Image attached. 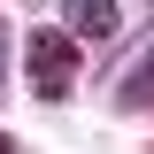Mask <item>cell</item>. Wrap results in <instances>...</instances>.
Returning a JSON list of instances; mask_svg holds the SVG:
<instances>
[{
	"label": "cell",
	"instance_id": "obj_1",
	"mask_svg": "<svg viewBox=\"0 0 154 154\" xmlns=\"http://www.w3.org/2000/svg\"><path fill=\"white\" fill-rule=\"evenodd\" d=\"M23 62H31V93L38 100H69V77H77V38L69 31H31Z\"/></svg>",
	"mask_w": 154,
	"mask_h": 154
},
{
	"label": "cell",
	"instance_id": "obj_2",
	"mask_svg": "<svg viewBox=\"0 0 154 154\" xmlns=\"http://www.w3.org/2000/svg\"><path fill=\"white\" fill-rule=\"evenodd\" d=\"M62 16H69L77 38H116V31H123V8H116V0H69Z\"/></svg>",
	"mask_w": 154,
	"mask_h": 154
},
{
	"label": "cell",
	"instance_id": "obj_3",
	"mask_svg": "<svg viewBox=\"0 0 154 154\" xmlns=\"http://www.w3.org/2000/svg\"><path fill=\"white\" fill-rule=\"evenodd\" d=\"M139 100H154V31H146V54L123 69V108H139Z\"/></svg>",
	"mask_w": 154,
	"mask_h": 154
},
{
	"label": "cell",
	"instance_id": "obj_4",
	"mask_svg": "<svg viewBox=\"0 0 154 154\" xmlns=\"http://www.w3.org/2000/svg\"><path fill=\"white\" fill-rule=\"evenodd\" d=\"M0 154H16V146H8V139H0Z\"/></svg>",
	"mask_w": 154,
	"mask_h": 154
}]
</instances>
